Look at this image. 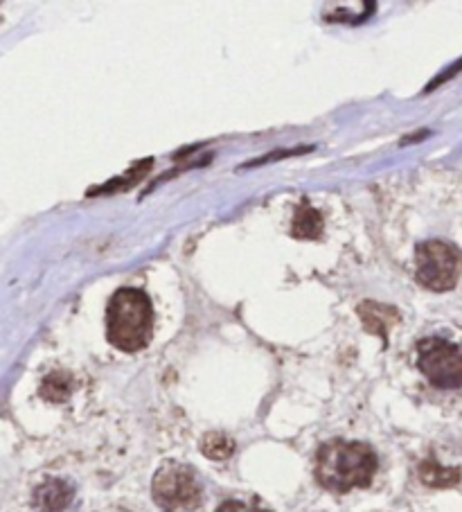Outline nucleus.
I'll list each match as a JSON object with an SVG mask.
<instances>
[{
  "label": "nucleus",
  "mask_w": 462,
  "mask_h": 512,
  "mask_svg": "<svg viewBox=\"0 0 462 512\" xmlns=\"http://www.w3.org/2000/svg\"><path fill=\"white\" fill-rule=\"evenodd\" d=\"M417 366L438 388L462 386V346L442 337H431L417 346Z\"/></svg>",
  "instance_id": "nucleus-5"
},
{
  "label": "nucleus",
  "mask_w": 462,
  "mask_h": 512,
  "mask_svg": "<svg viewBox=\"0 0 462 512\" xmlns=\"http://www.w3.org/2000/svg\"><path fill=\"white\" fill-rule=\"evenodd\" d=\"M151 492L163 512H194L201 506L199 476L183 463H165L154 476Z\"/></svg>",
  "instance_id": "nucleus-3"
},
{
  "label": "nucleus",
  "mask_w": 462,
  "mask_h": 512,
  "mask_svg": "<svg viewBox=\"0 0 462 512\" xmlns=\"http://www.w3.org/2000/svg\"><path fill=\"white\" fill-rule=\"evenodd\" d=\"M154 330V310L140 289H120L106 310V334L118 350L138 352L149 343Z\"/></svg>",
  "instance_id": "nucleus-2"
},
{
  "label": "nucleus",
  "mask_w": 462,
  "mask_h": 512,
  "mask_svg": "<svg viewBox=\"0 0 462 512\" xmlns=\"http://www.w3.org/2000/svg\"><path fill=\"white\" fill-rule=\"evenodd\" d=\"M462 273V253L453 244L431 240L417 246L415 276L431 291H449L456 287Z\"/></svg>",
  "instance_id": "nucleus-4"
},
{
  "label": "nucleus",
  "mask_w": 462,
  "mask_h": 512,
  "mask_svg": "<svg viewBox=\"0 0 462 512\" xmlns=\"http://www.w3.org/2000/svg\"><path fill=\"white\" fill-rule=\"evenodd\" d=\"M217 512H271L260 499H228Z\"/></svg>",
  "instance_id": "nucleus-9"
},
{
  "label": "nucleus",
  "mask_w": 462,
  "mask_h": 512,
  "mask_svg": "<svg viewBox=\"0 0 462 512\" xmlns=\"http://www.w3.org/2000/svg\"><path fill=\"white\" fill-rule=\"evenodd\" d=\"M34 503L41 512H66L73 503V488L66 481L50 479L34 492Z\"/></svg>",
  "instance_id": "nucleus-6"
},
{
  "label": "nucleus",
  "mask_w": 462,
  "mask_h": 512,
  "mask_svg": "<svg viewBox=\"0 0 462 512\" xmlns=\"http://www.w3.org/2000/svg\"><path fill=\"white\" fill-rule=\"evenodd\" d=\"M377 472V454L363 443L332 440L318 449L316 481L330 492L366 488Z\"/></svg>",
  "instance_id": "nucleus-1"
},
{
  "label": "nucleus",
  "mask_w": 462,
  "mask_h": 512,
  "mask_svg": "<svg viewBox=\"0 0 462 512\" xmlns=\"http://www.w3.org/2000/svg\"><path fill=\"white\" fill-rule=\"evenodd\" d=\"M41 395L48 397V400H52V402L64 400V397L68 395V384L66 382L61 384V375H52L46 379V384H43Z\"/></svg>",
  "instance_id": "nucleus-10"
},
{
  "label": "nucleus",
  "mask_w": 462,
  "mask_h": 512,
  "mask_svg": "<svg viewBox=\"0 0 462 512\" xmlns=\"http://www.w3.org/2000/svg\"><path fill=\"white\" fill-rule=\"evenodd\" d=\"M321 231H323V219L318 215V210L309 206L298 208L296 219H293V235L314 240V237L321 235Z\"/></svg>",
  "instance_id": "nucleus-7"
},
{
  "label": "nucleus",
  "mask_w": 462,
  "mask_h": 512,
  "mask_svg": "<svg viewBox=\"0 0 462 512\" xmlns=\"http://www.w3.org/2000/svg\"><path fill=\"white\" fill-rule=\"evenodd\" d=\"M235 452V443L224 434H208L203 440V454L208 458H217V461H224L230 454Z\"/></svg>",
  "instance_id": "nucleus-8"
}]
</instances>
